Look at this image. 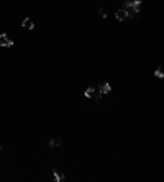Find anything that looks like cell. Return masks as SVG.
Segmentation results:
<instances>
[{
	"instance_id": "cell-1",
	"label": "cell",
	"mask_w": 164,
	"mask_h": 182,
	"mask_svg": "<svg viewBox=\"0 0 164 182\" xmlns=\"http://www.w3.org/2000/svg\"><path fill=\"white\" fill-rule=\"evenodd\" d=\"M0 46H7V48H10V46H13V41L7 36L5 33H2L0 35Z\"/></svg>"
},
{
	"instance_id": "cell-2",
	"label": "cell",
	"mask_w": 164,
	"mask_h": 182,
	"mask_svg": "<svg viewBox=\"0 0 164 182\" xmlns=\"http://www.w3.org/2000/svg\"><path fill=\"white\" fill-rule=\"evenodd\" d=\"M100 94H108L110 90H112V87H110V84H107V82H102L100 85H98V89H97Z\"/></svg>"
},
{
	"instance_id": "cell-3",
	"label": "cell",
	"mask_w": 164,
	"mask_h": 182,
	"mask_svg": "<svg viewBox=\"0 0 164 182\" xmlns=\"http://www.w3.org/2000/svg\"><path fill=\"white\" fill-rule=\"evenodd\" d=\"M97 92H98L97 89H94V87H89V89L85 90L84 94H85V97H89V99H94V97L97 95Z\"/></svg>"
},
{
	"instance_id": "cell-4",
	"label": "cell",
	"mask_w": 164,
	"mask_h": 182,
	"mask_svg": "<svg viewBox=\"0 0 164 182\" xmlns=\"http://www.w3.org/2000/svg\"><path fill=\"white\" fill-rule=\"evenodd\" d=\"M21 25H23V28H26V30H33V28H34L33 21H31V18H25V20H23V23H21Z\"/></svg>"
},
{
	"instance_id": "cell-5",
	"label": "cell",
	"mask_w": 164,
	"mask_h": 182,
	"mask_svg": "<svg viewBox=\"0 0 164 182\" xmlns=\"http://www.w3.org/2000/svg\"><path fill=\"white\" fill-rule=\"evenodd\" d=\"M125 18H126V12H125L123 8H122V10H118V12H117V20H120V21H123Z\"/></svg>"
},
{
	"instance_id": "cell-6",
	"label": "cell",
	"mask_w": 164,
	"mask_h": 182,
	"mask_svg": "<svg viewBox=\"0 0 164 182\" xmlns=\"http://www.w3.org/2000/svg\"><path fill=\"white\" fill-rule=\"evenodd\" d=\"M59 144H61V140H59V138H53V140L49 141V146H51V148H58Z\"/></svg>"
},
{
	"instance_id": "cell-7",
	"label": "cell",
	"mask_w": 164,
	"mask_h": 182,
	"mask_svg": "<svg viewBox=\"0 0 164 182\" xmlns=\"http://www.w3.org/2000/svg\"><path fill=\"white\" fill-rule=\"evenodd\" d=\"M53 174H54V180H58V182H61L64 179V174H61L59 171H56V169L53 171Z\"/></svg>"
},
{
	"instance_id": "cell-8",
	"label": "cell",
	"mask_w": 164,
	"mask_h": 182,
	"mask_svg": "<svg viewBox=\"0 0 164 182\" xmlns=\"http://www.w3.org/2000/svg\"><path fill=\"white\" fill-rule=\"evenodd\" d=\"M154 76L158 77V79H162L164 77V74H162V69L159 67V69H156V72H154Z\"/></svg>"
},
{
	"instance_id": "cell-9",
	"label": "cell",
	"mask_w": 164,
	"mask_h": 182,
	"mask_svg": "<svg viewBox=\"0 0 164 182\" xmlns=\"http://www.w3.org/2000/svg\"><path fill=\"white\" fill-rule=\"evenodd\" d=\"M100 15H102V17H103V18H105V17H107V13H105V10H103V8H102V10H100Z\"/></svg>"
}]
</instances>
